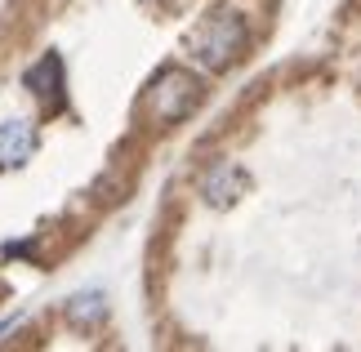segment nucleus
Returning <instances> with one entry per match:
<instances>
[{
    "mask_svg": "<svg viewBox=\"0 0 361 352\" xmlns=\"http://www.w3.org/2000/svg\"><path fill=\"white\" fill-rule=\"evenodd\" d=\"M197 103H201V80L188 67H165V72H157V80L147 90V116L157 125L188 121L197 111Z\"/></svg>",
    "mask_w": 361,
    "mask_h": 352,
    "instance_id": "nucleus-2",
    "label": "nucleus"
},
{
    "mask_svg": "<svg viewBox=\"0 0 361 352\" xmlns=\"http://www.w3.org/2000/svg\"><path fill=\"white\" fill-rule=\"evenodd\" d=\"M23 85L32 90V94H36L45 107H59V103H63V59L49 49L40 63H32V67H27Z\"/></svg>",
    "mask_w": 361,
    "mask_h": 352,
    "instance_id": "nucleus-3",
    "label": "nucleus"
},
{
    "mask_svg": "<svg viewBox=\"0 0 361 352\" xmlns=\"http://www.w3.org/2000/svg\"><path fill=\"white\" fill-rule=\"evenodd\" d=\"M245 40H250V32H245L241 13L237 9H214V13H205L197 23V32L188 36V49L205 72H228L245 54Z\"/></svg>",
    "mask_w": 361,
    "mask_h": 352,
    "instance_id": "nucleus-1",
    "label": "nucleus"
},
{
    "mask_svg": "<svg viewBox=\"0 0 361 352\" xmlns=\"http://www.w3.org/2000/svg\"><path fill=\"white\" fill-rule=\"evenodd\" d=\"M241 192H245V174L228 161H219L214 170L201 178V196H205V205H214V210H228Z\"/></svg>",
    "mask_w": 361,
    "mask_h": 352,
    "instance_id": "nucleus-4",
    "label": "nucleus"
},
{
    "mask_svg": "<svg viewBox=\"0 0 361 352\" xmlns=\"http://www.w3.org/2000/svg\"><path fill=\"white\" fill-rule=\"evenodd\" d=\"M67 321H72L76 330H94L107 321V294L103 290H85L76 294V299H67Z\"/></svg>",
    "mask_w": 361,
    "mask_h": 352,
    "instance_id": "nucleus-6",
    "label": "nucleus"
},
{
    "mask_svg": "<svg viewBox=\"0 0 361 352\" xmlns=\"http://www.w3.org/2000/svg\"><path fill=\"white\" fill-rule=\"evenodd\" d=\"M36 152V130L27 121H0V170H13V165L32 161Z\"/></svg>",
    "mask_w": 361,
    "mask_h": 352,
    "instance_id": "nucleus-5",
    "label": "nucleus"
}]
</instances>
